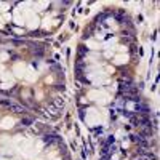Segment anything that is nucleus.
<instances>
[{
  "label": "nucleus",
  "instance_id": "1",
  "mask_svg": "<svg viewBox=\"0 0 160 160\" xmlns=\"http://www.w3.org/2000/svg\"><path fill=\"white\" fill-rule=\"evenodd\" d=\"M88 98L90 99H94L96 103H99V104H106V103L109 101V94L106 93V91H103V90H91L90 93H88Z\"/></svg>",
  "mask_w": 160,
  "mask_h": 160
},
{
  "label": "nucleus",
  "instance_id": "2",
  "mask_svg": "<svg viewBox=\"0 0 160 160\" xmlns=\"http://www.w3.org/2000/svg\"><path fill=\"white\" fill-rule=\"evenodd\" d=\"M85 118H87V123L90 126H96V125L101 123V115H99V112H98L96 109H88Z\"/></svg>",
  "mask_w": 160,
  "mask_h": 160
},
{
  "label": "nucleus",
  "instance_id": "3",
  "mask_svg": "<svg viewBox=\"0 0 160 160\" xmlns=\"http://www.w3.org/2000/svg\"><path fill=\"white\" fill-rule=\"evenodd\" d=\"M26 18H27V21H26V23H27V27H29V29L38 27V24H40V19H38V18L35 16L32 11H31V13H27V14H24V19H26Z\"/></svg>",
  "mask_w": 160,
  "mask_h": 160
},
{
  "label": "nucleus",
  "instance_id": "4",
  "mask_svg": "<svg viewBox=\"0 0 160 160\" xmlns=\"http://www.w3.org/2000/svg\"><path fill=\"white\" fill-rule=\"evenodd\" d=\"M19 149H21V152L24 154V155H29L31 150H32V143L29 139H23L21 144H19Z\"/></svg>",
  "mask_w": 160,
  "mask_h": 160
},
{
  "label": "nucleus",
  "instance_id": "5",
  "mask_svg": "<svg viewBox=\"0 0 160 160\" xmlns=\"http://www.w3.org/2000/svg\"><path fill=\"white\" fill-rule=\"evenodd\" d=\"M13 74L16 77H24V74H26V66H24V63H16L13 66Z\"/></svg>",
  "mask_w": 160,
  "mask_h": 160
},
{
  "label": "nucleus",
  "instance_id": "6",
  "mask_svg": "<svg viewBox=\"0 0 160 160\" xmlns=\"http://www.w3.org/2000/svg\"><path fill=\"white\" fill-rule=\"evenodd\" d=\"M24 79L27 82H35L37 80V72H35L32 67H26V74H24Z\"/></svg>",
  "mask_w": 160,
  "mask_h": 160
},
{
  "label": "nucleus",
  "instance_id": "7",
  "mask_svg": "<svg viewBox=\"0 0 160 160\" xmlns=\"http://www.w3.org/2000/svg\"><path fill=\"white\" fill-rule=\"evenodd\" d=\"M0 126L3 130H10V128H13L14 126V118H11V117H5L3 120H2V123H0Z\"/></svg>",
  "mask_w": 160,
  "mask_h": 160
},
{
  "label": "nucleus",
  "instance_id": "8",
  "mask_svg": "<svg viewBox=\"0 0 160 160\" xmlns=\"http://www.w3.org/2000/svg\"><path fill=\"white\" fill-rule=\"evenodd\" d=\"M114 63L115 64H125V63H128V56H126V53H120V55H117L114 58Z\"/></svg>",
  "mask_w": 160,
  "mask_h": 160
},
{
  "label": "nucleus",
  "instance_id": "9",
  "mask_svg": "<svg viewBox=\"0 0 160 160\" xmlns=\"http://www.w3.org/2000/svg\"><path fill=\"white\" fill-rule=\"evenodd\" d=\"M13 21L16 23L18 26H24L26 24V19H24V16H23L19 11H16V13L13 14Z\"/></svg>",
  "mask_w": 160,
  "mask_h": 160
},
{
  "label": "nucleus",
  "instance_id": "10",
  "mask_svg": "<svg viewBox=\"0 0 160 160\" xmlns=\"http://www.w3.org/2000/svg\"><path fill=\"white\" fill-rule=\"evenodd\" d=\"M2 80L7 82V83H14V79H13L11 74H2Z\"/></svg>",
  "mask_w": 160,
  "mask_h": 160
},
{
  "label": "nucleus",
  "instance_id": "11",
  "mask_svg": "<svg viewBox=\"0 0 160 160\" xmlns=\"http://www.w3.org/2000/svg\"><path fill=\"white\" fill-rule=\"evenodd\" d=\"M46 7H48V2H37L35 3V10H43Z\"/></svg>",
  "mask_w": 160,
  "mask_h": 160
},
{
  "label": "nucleus",
  "instance_id": "12",
  "mask_svg": "<svg viewBox=\"0 0 160 160\" xmlns=\"http://www.w3.org/2000/svg\"><path fill=\"white\" fill-rule=\"evenodd\" d=\"M50 26H51V18H50V16H46L45 19H43V27H45V29H48Z\"/></svg>",
  "mask_w": 160,
  "mask_h": 160
},
{
  "label": "nucleus",
  "instance_id": "13",
  "mask_svg": "<svg viewBox=\"0 0 160 160\" xmlns=\"http://www.w3.org/2000/svg\"><path fill=\"white\" fill-rule=\"evenodd\" d=\"M87 46H90V48H99V43L93 42V40H88V42H87Z\"/></svg>",
  "mask_w": 160,
  "mask_h": 160
},
{
  "label": "nucleus",
  "instance_id": "14",
  "mask_svg": "<svg viewBox=\"0 0 160 160\" xmlns=\"http://www.w3.org/2000/svg\"><path fill=\"white\" fill-rule=\"evenodd\" d=\"M0 87L3 88V90H8V88L13 87V83H7V82H2V85H0Z\"/></svg>",
  "mask_w": 160,
  "mask_h": 160
},
{
  "label": "nucleus",
  "instance_id": "15",
  "mask_svg": "<svg viewBox=\"0 0 160 160\" xmlns=\"http://www.w3.org/2000/svg\"><path fill=\"white\" fill-rule=\"evenodd\" d=\"M8 10V3H2L0 2V11H7Z\"/></svg>",
  "mask_w": 160,
  "mask_h": 160
},
{
  "label": "nucleus",
  "instance_id": "16",
  "mask_svg": "<svg viewBox=\"0 0 160 160\" xmlns=\"http://www.w3.org/2000/svg\"><path fill=\"white\" fill-rule=\"evenodd\" d=\"M3 19L5 21H11V19H13V16H11L10 13H5V16H3Z\"/></svg>",
  "mask_w": 160,
  "mask_h": 160
},
{
  "label": "nucleus",
  "instance_id": "17",
  "mask_svg": "<svg viewBox=\"0 0 160 160\" xmlns=\"http://www.w3.org/2000/svg\"><path fill=\"white\" fill-rule=\"evenodd\" d=\"M0 59H2V61H7L8 55H7V53H0Z\"/></svg>",
  "mask_w": 160,
  "mask_h": 160
},
{
  "label": "nucleus",
  "instance_id": "18",
  "mask_svg": "<svg viewBox=\"0 0 160 160\" xmlns=\"http://www.w3.org/2000/svg\"><path fill=\"white\" fill-rule=\"evenodd\" d=\"M3 72H5V67L2 66V64H0V75H2V74H3Z\"/></svg>",
  "mask_w": 160,
  "mask_h": 160
},
{
  "label": "nucleus",
  "instance_id": "19",
  "mask_svg": "<svg viewBox=\"0 0 160 160\" xmlns=\"http://www.w3.org/2000/svg\"><path fill=\"white\" fill-rule=\"evenodd\" d=\"M2 26H3V19H2V18H0V27H2Z\"/></svg>",
  "mask_w": 160,
  "mask_h": 160
},
{
  "label": "nucleus",
  "instance_id": "20",
  "mask_svg": "<svg viewBox=\"0 0 160 160\" xmlns=\"http://www.w3.org/2000/svg\"><path fill=\"white\" fill-rule=\"evenodd\" d=\"M55 160H61V159H55Z\"/></svg>",
  "mask_w": 160,
  "mask_h": 160
},
{
  "label": "nucleus",
  "instance_id": "21",
  "mask_svg": "<svg viewBox=\"0 0 160 160\" xmlns=\"http://www.w3.org/2000/svg\"><path fill=\"white\" fill-rule=\"evenodd\" d=\"M2 160H8V159H2Z\"/></svg>",
  "mask_w": 160,
  "mask_h": 160
}]
</instances>
